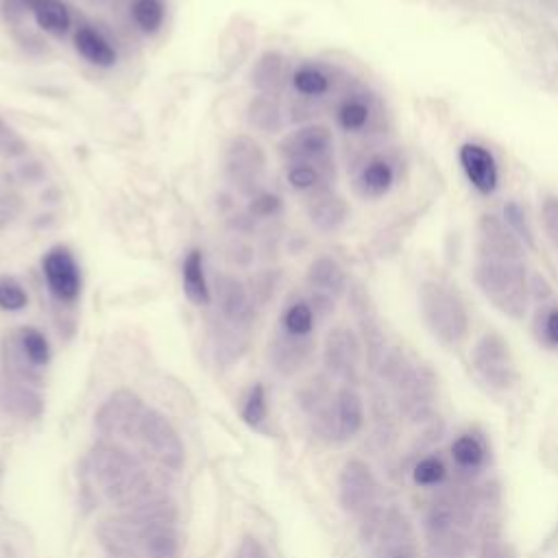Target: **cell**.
<instances>
[{
  "instance_id": "obj_1",
  "label": "cell",
  "mask_w": 558,
  "mask_h": 558,
  "mask_svg": "<svg viewBox=\"0 0 558 558\" xmlns=\"http://www.w3.org/2000/svg\"><path fill=\"white\" fill-rule=\"evenodd\" d=\"M471 272L475 288L499 314L512 320L525 318L532 303L525 246L504 218L493 214L480 216Z\"/></svg>"
},
{
  "instance_id": "obj_2",
  "label": "cell",
  "mask_w": 558,
  "mask_h": 558,
  "mask_svg": "<svg viewBox=\"0 0 558 558\" xmlns=\"http://www.w3.org/2000/svg\"><path fill=\"white\" fill-rule=\"evenodd\" d=\"M375 373L403 421H421L438 412V373L421 355L401 344L388 347Z\"/></svg>"
},
{
  "instance_id": "obj_3",
  "label": "cell",
  "mask_w": 558,
  "mask_h": 558,
  "mask_svg": "<svg viewBox=\"0 0 558 558\" xmlns=\"http://www.w3.org/2000/svg\"><path fill=\"white\" fill-rule=\"evenodd\" d=\"M418 314L429 336L445 349H460L471 336V312L456 286L442 279H423L418 290Z\"/></svg>"
},
{
  "instance_id": "obj_4",
  "label": "cell",
  "mask_w": 558,
  "mask_h": 558,
  "mask_svg": "<svg viewBox=\"0 0 558 558\" xmlns=\"http://www.w3.org/2000/svg\"><path fill=\"white\" fill-rule=\"evenodd\" d=\"M89 471L98 490L120 508L137 501L153 488L142 462L111 440H100L92 447Z\"/></svg>"
},
{
  "instance_id": "obj_5",
  "label": "cell",
  "mask_w": 558,
  "mask_h": 558,
  "mask_svg": "<svg viewBox=\"0 0 558 558\" xmlns=\"http://www.w3.org/2000/svg\"><path fill=\"white\" fill-rule=\"evenodd\" d=\"M469 364L475 377L493 392H510L521 384V371L506 336L497 329L484 331L469 349Z\"/></svg>"
},
{
  "instance_id": "obj_6",
  "label": "cell",
  "mask_w": 558,
  "mask_h": 558,
  "mask_svg": "<svg viewBox=\"0 0 558 558\" xmlns=\"http://www.w3.org/2000/svg\"><path fill=\"white\" fill-rule=\"evenodd\" d=\"M316 436L327 442H347L366 425V405L355 386H338L323 405L310 414Z\"/></svg>"
},
{
  "instance_id": "obj_7",
  "label": "cell",
  "mask_w": 558,
  "mask_h": 558,
  "mask_svg": "<svg viewBox=\"0 0 558 558\" xmlns=\"http://www.w3.org/2000/svg\"><path fill=\"white\" fill-rule=\"evenodd\" d=\"M451 471L458 480L464 482H480L490 473L493 462H495V451H493V440L488 432L477 425L469 423L460 427L451 438L445 449Z\"/></svg>"
},
{
  "instance_id": "obj_8",
  "label": "cell",
  "mask_w": 558,
  "mask_h": 558,
  "mask_svg": "<svg viewBox=\"0 0 558 558\" xmlns=\"http://www.w3.org/2000/svg\"><path fill=\"white\" fill-rule=\"evenodd\" d=\"M338 504L340 508L360 519L368 510L386 504L384 486L373 466L362 458H349L338 473Z\"/></svg>"
},
{
  "instance_id": "obj_9",
  "label": "cell",
  "mask_w": 558,
  "mask_h": 558,
  "mask_svg": "<svg viewBox=\"0 0 558 558\" xmlns=\"http://www.w3.org/2000/svg\"><path fill=\"white\" fill-rule=\"evenodd\" d=\"M148 451V456L159 462L163 469L181 471L185 464V445L177 432V427L163 416L159 410L146 408L137 429L133 434Z\"/></svg>"
},
{
  "instance_id": "obj_10",
  "label": "cell",
  "mask_w": 558,
  "mask_h": 558,
  "mask_svg": "<svg viewBox=\"0 0 558 558\" xmlns=\"http://www.w3.org/2000/svg\"><path fill=\"white\" fill-rule=\"evenodd\" d=\"M371 547L377 558H418L421 532L399 504H388Z\"/></svg>"
},
{
  "instance_id": "obj_11",
  "label": "cell",
  "mask_w": 558,
  "mask_h": 558,
  "mask_svg": "<svg viewBox=\"0 0 558 558\" xmlns=\"http://www.w3.org/2000/svg\"><path fill=\"white\" fill-rule=\"evenodd\" d=\"M266 172V153L251 135H235L225 153V177L244 196L259 192L262 174Z\"/></svg>"
},
{
  "instance_id": "obj_12",
  "label": "cell",
  "mask_w": 558,
  "mask_h": 558,
  "mask_svg": "<svg viewBox=\"0 0 558 558\" xmlns=\"http://www.w3.org/2000/svg\"><path fill=\"white\" fill-rule=\"evenodd\" d=\"M364 347L360 333L347 325H336L323 340V368L331 379L355 386L360 381V364Z\"/></svg>"
},
{
  "instance_id": "obj_13",
  "label": "cell",
  "mask_w": 558,
  "mask_h": 558,
  "mask_svg": "<svg viewBox=\"0 0 558 558\" xmlns=\"http://www.w3.org/2000/svg\"><path fill=\"white\" fill-rule=\"evenodd\" d=\"M41 275L50 296L61 305H74L83 292V272L74 251L54 244L41 255Z\"/></svg>"
},
{
  "instance_id": "obj_14",
  "label": "cell",
  "mask_w": 558,
  "mask_h": 558,
  "mask_svg": "<svg viewBox=\"0 0 558 558\" xmlns=\"http://www.w3.org/2000/svg\"><path fill=\"white\" fill-rule=\"evenodd\" d=\"M144 410L146 405L140 399V395H135L129 388H118L96 410L94 427L105 438H116V436L131 438L137 429V423Z\"/></svg>"
},
{
  "instance_id": "obj_15",
  "label": "cell",
  "mask_w": 558,
  "mask_h": 558,
  "mask_svg": "<svg viewBox=\"0 0 558 558\" xmlns=\"http://www.w3.org/2000/svg\"><path fill=\"white\" fill-rule=\"evenodd\" d=\"M211 294H214L216 307H218V323L246 333V329L255 316V305L251 301L246 283L240 277H235L233 272L220 270L214 277Z\"/></svg>"
},
{
  "instance_id": "obj_16",
  "label": "cell",
  "mask_w": 558,
  "mask_h": 558,
  "mask_svg": "<svg viewBox=\"0 0 558 558\" xmlns=\"http://www.w3.org/2000/svg\"><path fill=\"white\" fill-rule=\"evenodd\" d=\"M281 155L290 161H312L333 166V133L318 122L301 124L279 142Z\"/></svg>"
},
{
  "instance_id": "obj_17",
  "label": "cell",
  "mask_w": 558,
  "mask_h": 558,
  "mask_svg": "<svg viewBox=\"0 0 558 558\" xmlns=\"http://www.w3.org/2000/svg\"><path fill=\"white\" fill-rule=\"evenodd\" d=\"M399 179V161L390 153H371L357 166L353 187L362 198H384Z\"/></svg>"
},
{
  "instance_id": "obj_18",
  "label": "cell",
  "mask_w": 558,
  "mask_h": 558,
  "mask_svg": "<svg viewBox=\"0 0 558 558\" xmlns=\"http://www.w3.org/2000/svg\"><path fill=\"white\" fill-rule=\"evenodd\" d=\"M460 168L475 192L482 196L495 194L499 187V163L495 155L480 142H464L458 148Z\"/></svg>"
},
{
  "instance_id": "obj_19",
  "label": "cell",
  "mask_w": 558,
  "mask_h": 558,
  "mask_svg": "<svg viewBox=\"0 0 558 558\" xmlns=\"http://www.w3.org/2000/svg\"><path fill=\"white\" fill-rule=\"evenodd\" d=\"M333 116L344 133H366L375 124L379 109L375 96L364 89H351L340 96Z\"/></svg>"
},
{
  "instance_id": "obj_20",
  "label": "cell",
  "mask_w": 558,
  "mask_h": 558,
  "mask_svg": "<svg viewBox=\"0 0 558 558\" xmlns=\"http://www.w3.org/2000/svg\"><path fill=\"white\" fill-rule=\"evenodd\" d=\"M305 209L310 222L323 233L340 229L349 218V203L333 187H323L314 194H307Z\"/></svg>"
},
{
  "instance_id": "obj_21",
  "label": "cell",
  "mask_w": 558,
  "mask_h": 558,
  "mask_svg": "<svg viewBox=\"0 0 558 558\" xmlns=\"http://www.w3.org/2000/svg\"><path fill=\"white\" fill-rule=\"evenodd\" d=\"M0 408L11 416L33 421L44 412V399L33 384L4 377L0 381Z\"/></svg>"
},
{
  "instance_id": "obj_22",
  "label": "cell",
  "mask_w": 558,
  "mask_h": 558,
  "mask_svg": "<svg viewBox=\"0 0 558 558\" xmlns=\"http://www.w3.org/2000/svg\"><path fill=\"white\" fill-rule=\"evenodd\" d=\"M314 347L316 344L312 338H292V336L279 331L272 338V342L268 344V357L279 373L292 375L310 362Z\"/></svg>"
},
{
  "instance_id": "obj_23",
  "label": "cell",
  "mask_w": 558,
  "mask_h": 558,
  "mask_svg": "<svg viewBox=\"0 0 558 558\" xmlns=\"http://www.w3.org/2000/svg\"><path fill=\"white\" fill-rule=\"evenodd\" d=\"M305 283L312 292L329 294L336 301L349 290L347 272L340 266V262L333 259L331 255H318L310 262V266L305 270Z\"/></svg>"
},
{
  "instance_id": "obj_24",
  "label": "cell",
  "mask_w": 558,
  "mask_h": 558,
  "mask_svg": "<svg viewBox=\"0 0 558 558\" xmlns=\"http://www.w3.org/2000/svg\"><path fill=\"white\" fill-rule=\"evenodd\" d=\"M405 475L410 477V482L416 490L432 493V490L440 488L442 484H447L451 480L453 471H451L447 453L440 449H432V451L423 453L421 458H416Z\"/></svg>"
},
{
  "instance_id": "obj_25",
  "label": "cell",
  "mask_w": 558,
  "mask_h": 558,
  "mask_svg": "<svg viewBox=\"0 0 558 558\" xmlns=\"http://www.w3.org/2000/svg\"><path fill=\"white\" fill-rule=\"evenodd\" d=\"M248 81L257 94L277 96L288 83V59L279 50H264L255 59Z\"/></svg>"
},
{
  "instance_id": "obj_26",
  "label": "cell",
  "mask_w": 558,
  "mask_h": 558,
  "mask_svg": "<svg viewBox=\"0 0 558 558\" xmlns=\"http://www.w3.org/2000/svg\"><path fill=\"white\" fill-rule=\"evenodd\" d=\"M74 50L96 68H111L118 61V52L113 44L92 24H78L72 37Z\"/></svg>"
},
{
  "instance_id": "obj_27",
  "label": "cell",
  "mask_w": 558,
  "mask_h": 558,
  "mask_svg": "<svg viewBox=\"0 0 558 558\" xmlns=\"http://www.w3.org/2000/svg\"><path fill=\"white\" fill-rule=\"evenodd\" d=\"M181 286L185 296L198 305L205 307L214 301L207 275H205V255L201 248H190L181 262Z\"/></svg>"
},
{
  "instance_id": "obj_28",
  "label": "cell",
  "mask_w": 558,
  "mask_h": 558,
  "mask_svg": "<svg viewBox=\"0 0 558 558\" xmlns=\"http://www.w3.org/2000/svg\"><path fill=\"white\" fill-rule=\"evenodd\" d=\"M39 31L52 37H65L72 28V11L65 0H26Z\"/></svg>"
},
{
  "instance_id": "obj_29",
  "label": "cell",
  "mask_w": 558,
  "mask_h": 558,
  "mask_svg": "<svg viewBox=\"0 0 558 558\" xmlns=\"http://www.w3.org/2000/svg\"><path fill=\"white\" fill-rule=\"evenodd\" d=\"M336 168L312 161H290L286 166V181L294 192L314 194L323 187H331Z\"/></svg>"
},
{
  "instance_id": "obj_30",
  "label": "cell",
  "mask_w": 558,
  "mask_h": 558,
  "mask_svg": "<svg viewBox=\"0 0 558 558\" xmlns=\"http://www.w3.org/2000/svg\"><path fill=\"white\" fill-rule=\"evenodd\" d=\"M290 85L301 98H323L331 92L333 76L320 63H301L292 70Z\"/></svg>"
},
{
  "instance_id": "obj_31",
  "label": "cell",
  "mask_w": 558,
  "mask_h": 558,
  "mask_svg": "<svg viewBox=\"0 0 558 558\" xmlns=\"http://www.w3.org/2000/svg\"><path fill=\"white\" fill-rule=\"evenodd\" d=\"M246 122L262 133H279L286 124L279 100L268 94H255L248 98Z\"/></svg>"
},
{
  "instance_id": "obj_32",
  "label": "cell",
  "mask_w": 558,
  "mask_h": 558,
  "mask_svg": "<svg viewBox=\"0 0 558 558\" xmlns=\"http://www.w3.org/2000/svg\"><path fill=\"white\" fill-rule=\"evenodd\" d=\"M316 312L312 310L307 299H296L288 303L279 318V331L292 338H312L316 327Z\"/></svg>"
},
{
  "instance_id": "obj_33",
  "label": "cell",
  "mask_w": 558,
  "mask_h": 558,
  "mask_svg": "<svg viewBox=\"0 0 558 558\" xmlns=\"http://www.w3.org/2000/svg\"><path fill=\"white\" fill-rule=\"evenodd\" d=\"M538 347L558 353V301H543L536 305L530 323Z\"/></svg>"
},
{
  "instance_id": "obj_34",
  "label": "cell",
  "mask_w": 558,
  "mask_h": 558,
  "mask_svg": "<svg viewBox=\"0 0 558 558\" xmlns=\"http://www.w3.org/2000/svg\"><path fill=\"white\" fill-rule=\"evenodd\" d=\"M15 333H17V342H20V349L24 351L26 360L41 371L50 362V355H52L46 333L33 325H24V327L15 329Z\"/></svg>"
},
{
  "instance_id": "obj_35",
  "label": "cell",
  "mask_w": 558,
  "mask_h": 558,
  "mask_svg": "<svg viewBox=\"0 0 558 558\" xmlns=\"http://www.w3.org/2000/svg\"><path fill=\"white\" fill-rule=\"evenodd\" d=\"M131 20L144 35H155L161 31L166 20L163 0H131Z\"/></svg>"
},
{
  "instance_id": "obj_36",
  "label": "cell",
  "mask_w": 558,
  "mask_h": 558,
  "mask_svg": "<svg viewBox=\"0 0 558 558\" xmlns=\"http://www.w3.org/2000/svg\"><path fill=\"white\" fill-rule=\"evenodd\" d=\"M281 281V270L279 268H262L257 272H253L246 281L251 301L255 307H264L277 292Z\"/></svg>"
},
{
  "instance_id": "obj_37",
  "label": "cell",
  "mask_w": 558,
  "mask_h": 558,
  "mask_svg": "<svg viewBox=\"0 0 558 558\" xmlns=\"http://www.w3.org/2000/svg\"><path fill=\"white\" fill-rule=\"evenodd\" d=\"M504 222L523 242L525 248L536 246V235H534V229L530 225V218H527V211L523 205H519L517 201H508L504 205Z\"/></svg>"
},
{
  "instance_id": "obj_38",
  "label": "cell",
  "mask_w": 558,
  "mask_h": 558,
  "mask_svg": "<svg viewBox=\"0 0 558 558\" xmlns=\"http://www.w3.org/2000/svg\"><path fill=\"white\" fill-rule=\"evenodd\" d=\"M268 416V397L264 384H253L242 403V418L251 427H259Z\"/></svg>"
},
{
  "instance_id": "obj_39",
  "label": "cell",
  "mask_w": 558,
  "mask_h": 558,
  "mask_svg": "<svg viewBox=\"0 0 558 558\" xmlns=\"http://www.w3.org/2000/svg\"><path fill=\"white\" fill-rule=\"evenodd\" d=\"M281 211H283L281 196L268 190H259L246 203V214L253 220H270V218H277Z\"/></svg>"
},
{
  "instance_id": "obj_40",
  "label": "cell",
  "mask_w": 558,
  "mask_h": 558,
  "mask_svg": "<svg viewBox=\"0 0 558 558\" xmlns=\"http://www.w3.org/2000/svg\"><path fill=\"white\" fill-rule=\"evenodd\" d=\"M28 305L26 288L11 275H0V310L22 312Z\"/></svg>"
},
{
  "instance_id": "obj_41",
  "label": "cell",
  "mask_w": 558,
  "mask_h": 558,
  "mask_svg": "<svg viewBox=\"0 0 558 558\" xmlns=\"http://www.w3.org/2000/svg\"><path fill=\"white\" fill-rule=\"evenodd\" d=\"M473 556L475 558H521L517 547L504 536V532L482 536Z\"/></svg>"
},
{
  "instance_id": "obj_42",
  "label": "cell",
  "mask_w": 558,
  "mask_h": 558,
  "mask_svg": "<svg viewBox=\"0 0 558 558\" xmlns=\"http://www.w3.org/2000/svg\"><path fill=\"white\" fill-rule=\"evenodd\" d=\"M28 153L26 140L0 116V155L7 159H17Z\"/></svg>"
},
{
  "instance_id": "obj_43",
  "label": "cell",
  "mask_w": 558,
  "mask_h": 558,
  "mask_svg": "<svg viewBox=\"0 0 558 558\" xmlns=\"http://www.w3.org/2000/svg\"><path fill=\"white\" fill-rule=\"evenodd\" d=\"M222 257L231 264V266H238V268H248L255 259V248L240 235L231 238L229 242H225L222 246Z\"/></svg>"
},
{
  "instance_id": "obj_44",
  "label": "cell",
  "mask_w": 558,
  "mask_h": 558,
  "mask_svg": "<svg viewBox=\"0 0 558 558\" xmlns=\"http://www.w3.org/2000/svg\"><path fill=\"white\" fill-rule=\"evenodd\" d=\"M541 225L558 253V196H545L541 203Z\"/></svg>"
},
{
  "instance_id": "obj_45",
  "label": "cell",
  "mask_w": 558,
  "mask_h": 558,
  "mask_svg": "<svg viewBox=\"0 0 558 558\" xmlns=\"http://www.w3.org/2000/svg\"><path fill=\"white\" fill-rule=\"evenodd\" d=\"M233 558H270V554H268V549L264 547V543H262L259 538L246 534V536L240 541V545H238Z\"/></svg>"
},
{
  "instance_id": "obj_46",
  "label": "cell",
  "mask_w": 558,
  "mask_h": 558,
  "mask_svg": "<svg viewBox=\"0 0 558 558\" xmlns=\"http://www.w3.org/2000/svg\"><path fill=\"white\" fill-rule=\"evenodd\" d=\"M17 174L24 183H39L46 177V168L39 161H26L17 166Z\"/></svg>"
},
{
  "instance_id": "obj_47",
  "label": "cell",
  "mask_w": 558,
  "mask_h": 558,
  "mask_svg": "<svg viewBox=\"0 0 558 558\" xmlns=\"http://www.w3.org/2000/svg\"><path fill=\"white\" fill-rule=\"evenodd\" d=\"M15 216H17V211L4 198H0V229H4Z\"/></svg>"
}]
</instances>
